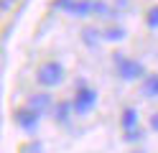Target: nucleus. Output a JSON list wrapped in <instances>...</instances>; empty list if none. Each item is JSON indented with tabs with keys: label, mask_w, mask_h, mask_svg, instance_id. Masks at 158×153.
<instances>
[{
	"label": "nucleus",
	"mask_w": 158,
	"mask_h": 153,
	"mask_svg": "<svg viewBox=\"0 0 158 153\" xmlns=\"http://www.w3.org/2000/svg\"><path fill=\"white\" fill-rule=\"evenodd\" d=\"M64 66L59 64V61H46V64L38 69V74H36V79H38V84L41 87H46V89H51V87H56V84H61L64 82Z\"/></svg>",
	"instance_id": "1"
},
{
	"label": "nucleus",
	"mask_w": 158,
	"mask_h": 153,
	"mask_svg": "<svg viewBox=\"0 0 158 153\" xmlns=\"http://www.w3.org/2000/svg\"><path fill=\"white\" fill-rule=\"evenodd\" d=\"M117 69H120V77L123 79H138L145 74V69L140 61L135 59H125V56H117Z\"/></svg>",
	"instance_id": "2"
},
{
	"label": "nucleus",
	"mask_w": 158,
	"mask_h": 153,
	"mask_svg": "<svg viewBox=\"0 0 158 153\" xmlns=\"http://www.w3.org/2000/svg\"><path fill=\"white\" fill-rule=\"evenodd\" d=\"M94 102H97V92H94L92 87H82V89L74 95V102H72V105H74L77 112H89V110L94 107Z\"/></svg>",
	"instance_id": "3"
},
{
	"label": "nucleus",
	"mask_w": 158,
	"mask_h": 153,
	"mask_svg": "<svg viewBox=\"0 0 158 153\" xmlns=\"http://www.w3.org/2000/svg\"><path fill=\"white\" fill-rule=\"evenodd\" d=\"M123 128L127 133L125 138H130V140L140 138V130H138V110L135 107H125L123 110Z\"/></svg>",
	"instance_id": "4"
},
{
	"label": "nucleus",
	"mask_w": 158,
	"mask_h": 153,
	"mask_svg": "<svg viewBox=\"0 0 158 153\" xmlns=\"http://www.w3.org/2000/svg\"><path fill=\"white\" fill-rule=\"evenodd\" d=\"M38 117H41V115H38L36 110H31V107L18 112V122H21V125H23L26 130H33V128L38 125Z\"/></svg>",
	"instance_id": "5"
},
{
	"label": "nucleus",
	"mask_w": 158,
	"mask_h": 153,
	"mask_svg": "<svg viewBox=\"0 0 158 153\" xmlns=\"http://www.w3.org/2000/svg\"><path fill=\"white\" fill-rule=\"evenodd\" d=\"M28 107L36 110L38 115H41V112H46L48 107H51V95H46V92H41V95H33L31 102H28Z\"/></svg>",
	"instance_id": "6"
},
{
	"label": "nucleus",
	"mask_w": 158,
	"mask_h": 153,
	"mask_svg": "<svg viewBox=\"0 0 158 153\" xmlns=\"http://www.w3.org/2000/svg\"><path fill=\"white\" fill-rule=\"evenodd\" d=\"M102 38H105V41H123V38H125V28H120V26H107V28L102 31Z\"/></svg>",
	"instance_id": "7"
},
{
	"label": "nucleus",
	"mask_w": 158,
	"mask_h": 153,
	"mask_svg": "<svg viewBox=\"0 0 158 153\" xmlns=\"http://www.w3.org/2000/svg\"><path fill=\"white\" fill-rule=\"evenodd\" d=\"M143 92L145 97H158V74H148V79L143 82Z\"/></svg>",
	"instance_id": "8"
},
{
	"label": "nucleus",
	"mask_w": 158,
	"mask_h": 153,
	"mask_svg": "<svg viewBox=\"0 0 158 153\" xmlns=\"http://www.w3.org/2000/svg\"><path fill=\"white\" fill-rule=\"evenodd\" d=\"M72 102H59L56 105V120L59 122H64V120H69V112H72Z\"/></svg>",
	"instance_id": "9"
},
{
	"label": "nucleus",
	"mask_w": 158,
	"mask_h": 153,
	"mask_svg": "<svg viewBox=\"0 0 158 153\" xmlns=\"http://www.w3.org/2000/svg\"><path fill=\"white\" fill-rule=\"evenodd\" d=\"M82 33H84V36H82V38H84V44H97V38H102V33L97 36V28H84Z\"/></svg>",
	"instance_id": "10"
},
{
	"label": "nucleus",
	"mask_w": 158,
	"mask_h": 153,
	"mask_svg": "<svg viewBox=\"0 0 158 153\" xmlns=\"http://www.w3.org/2000/svg\"><path fill=\"white\" fill-rule=\"evenodd\" d=\"M145 23L151 26V28H158V5L148 10V15H145Z\"/></svg>",
	"instance_id": "11"
},
{
	"label": "nucleus",
	"mask_w": 158,
	"mask_h": 153,
	"mask_svg": "<svg viewBox=\"0 0 158 153\" xmlns=\"http://www.w3.org/2000/svg\"><path fill=\"white\" fill-rule=\"evenodd\" d=\"M110 13V5L105 0H94V15H107Z\"/></svg>",
	"instance_id": "12"
},
{
	"label": "nucleus",
	"mask_w": 158,
	"mask_h": 153,
	"mask_svg": "<svg viewBox=\"0 0 158 153\" xmlns=\"http://www.w3.org/2000/svg\"><path fill=\"white\" fill-rule=\"evenodd\" d=\"M13 5H15V0H0V10H3V13H8Z\"/></svg>",
	"instance_id": "13"
},
{
	"label": "nucleus",
	"mask_w": 158,
	"mask_h": 153,
	"mask_svg": "<svg viewBox=\"0 0 158 153\" xmlns=\"http://www.w3.org/2000/svg\"><path fill=\"white\" fill-rule=\"evenodd\" d=\"M151 125H153V128H156V130H158V115H156V117H153V120H151Z\"/></svg>",
	"instance_id": "14"
}]
</instances>
